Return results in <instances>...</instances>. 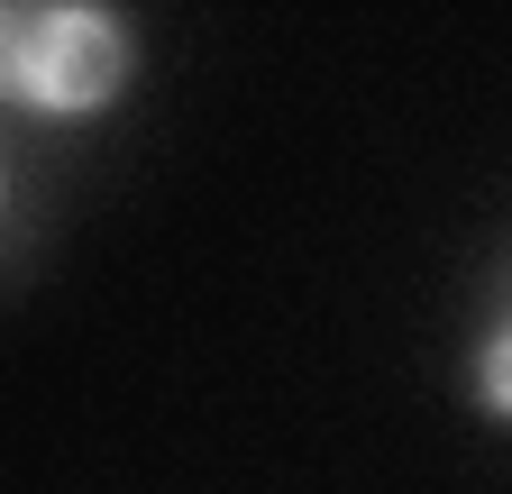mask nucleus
I'll return each instance as SVG.
<instances>
[{
    "label": "nucleus",
    "instance_id": "obj_1",
    "mask_svg": "<svg viewBox=\"0 0 512 494\" xmlns=\"http://www.w3.org/2000/svg\"><path fill=\"white\" fill-rule=\"evenodd\" d=\"M119 74H128V46L110 10H37L0 55V83L28 110H101Z\"/></svg>",
    "mask_w": 512,
    "mask_h": 494
},
{
    "label": "nucleus",
    "instance_id": "obj_2",
    "mask_svg": "<svg viewBox=\"0 0 512 494\" xmlns=\"http://www.w3.org/2000/svg\"><path fill=\"white\" fill-rule=\"evenodd\" d=\"M476 385H485V412H503L512 421V330L485 348V366H476Z\"/></svg>",
    "mask_w": 512,
    "mask_h": 494
},
{
    "label": "nucleus",
    "instance_id": "obj_3",
    "mask_svg": "<svg viewBox=\"0 0 512 494\" xmlns=\"http://www.w3.org/2000/svg\"><path fill=\"white\" fill-rule=\"evenodd\" d=\"M0 46H10V37H0Z\"/></svg>",
    "mask_w": 512,
    "mask_h": 494
}]
</instances>
